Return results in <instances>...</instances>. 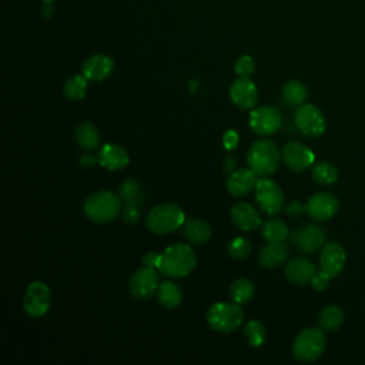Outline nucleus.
Wrapping results in <instances>:
<instances>
[{
  "label": "nucleus",
  "mask_w": 365,
  "mask_h": 365,
  "mask_svg": "<svg viewBox=\"0 0 365 365\" xmlns=\"http://www.w3.org/2000/svg\"><path fill=\"white\" fill-rule=\"evenodd\" d=\"M197 265V255L187 244H173L160 254L157 269L171 278L187 277Z\"/></svg>",
  "instance_id": "nucleus-1"
},
{
  "label": "nucleus",
  "mask_w": 365,
  "mask_h": 365,
  "mask_svg": "<svg viewBox=\"0 0 365 365\" xmlns=\"http://www.w3.org/2000/svg\"><path fill=\"white\" fill-rule=\"evenodd\" d=\"M123 201L118 194H113L111 191L101 190L90 194L83 204L84 215L98 224H106L115 220L121 211Z\"/></svg>",
  "instance_id": "nucleus-2"
},
{
  "label": "nucleus",
  "mask_w": 365,
  "mask_h": 365,
  "mask_svg": "<svg viewBox=\"0 0 365 365\" xmlns=\"http://www.w3.org/2000/svg\"><path fill=\"white\" fill-rule=\"evenodd\" d=\"M281 151L277 144L268 138L254 141L247 153V164L259 177H268L278 168Z\"/></svg>",
  "instance_id": "nucleus-3"
},
{
  "label": "nucleus",
  "mask_w": 365,
  "mask_h": 365,
  "mask_svg": "<svg viewBox=\"0 0 365 365\" xmlns=\"http://www.w3.org/2000/svg\"><path fill=\"white\" fill-rule=\"evenodd\" d=\"M185 221L184 211L175 202H164L154 205L145 218L147 228L154 234H168L180 227Z\"/></svg>",
  "instance_id": "nucleus-4"
},
{
  "label": "nucleus",
  "mask_w": 365,
  "mask_h": 365,
  "mask_svg": "<svg viewBox=\"0 0 365 365\" xmlns=\"http://www.w3.org/2000/svg\"><path fill=\"white\" fill-rule=\"evenodd\" d=\"M244 312L237 302H215L207 311L208 325L218 332L230 334L240 328Z\"/></svg>",
  "instance_id": "nucleus-5"
},
{
  "label": "nucleus",
  "mask_w": 365,
  "mask_h": 365,
  "mask_svg": "<svg viewBox=\"0 0 365 365\" xmlns=\"http://www.w3.org/2000/svg\"><path fill=\"white\" fill-rule=\"evenodd\" d=\"M325 345L327 339L321 328H305L295 336L292 354L298 361L312 362L322 355Z\"/></svg>",
  "instance_id": "nucleus-6"
},
{
  "label": "nucleus",
  "mask_w": 365,
  "mask_h": 365,
  "mask_svg": "<svg viewBox=\"0 0 365 365\" xmlns=\"http://www.w3.org/2000/svg\"><path fill=\"white\" fill-rule=\"evenodd\" d=\"M50 302L51 291L44 282L33 281L27 285L23 298V308L27 312V315L33 318L43 317L48 311Z\"/></svg>",
  "instance_id": "nucleus-7"
},
{
  "label": "nucleus",
  "mask_w": 365,
  "mask_h": 365,
  "mask_svg": "<svg viewBox=\"0 0 365 365\" xmlns=\"http://www.w3.org/2000/svg\"><path fill=\"white\" fill-rule=\"evenodd\" d=\"M297 128L307 137H318L325 130V118L322 111L309 103L297 107L294 114Z\"/></svg>",
  "instance_id": "nucleus-8"
},
{
  "label": "nucleus",
  "mask_w": 365,
  "mask_h": 365,
  "mask_svg": "<svg viewBox=\"0 0 365 365\" xmlns=\"http://www.w3.org/2000/svg\"><path fill=\"white\" fill-rule=\"evenodd\" d=\"M250 128L258 135H271L282 125V114L271 106H261L251 111L248 118Z\"/></svg>",
  "instance_id": "nucleus-9"
},
{
  "label": "nucleus",
  "mask_w": 365,
  "mask_h": 365,
  "mask_svg": "<svg viewBox=\"0 0 365 365\" xmlns=\"http://www.w3.org/2000/svg\"><path fill=\"white\" fill-rule=\"evenodd\" d=\"M255 200L269 215H275L284 208V192L281 187L265 177L258 180L255 185Z\"/></svg>",
  "instance_id": "nucleus-10"
},
{
  "label": "nucleus",
  "mask_w": 365,
  "mask_h": 365,
  "mask_svg": "<svg viewBox=\"0 0 365 365\" xmlns=\"http://www.w3.org/2000/svg\"><path fill=\"white\" fill-rule=\"evenodd\" d=\"M158 274L155 268L141 267L130 278L128 289L133 298L147 299L153 297L158 289Z\"/></svg>",
  "instance_id": "nucleus-11"
},
{
  "label": "nucleus",
  "mask_w": 365,
  "mask_h": 365,
  "mask_svg": "<svg viewBox=\"0 0 365 365\" xmlns=\"http://www.w3.org/2000/svg\"><path fill=\"white\" fill-rule=\"evenodd\" d=\"M281 158L291 171L302 173L314 164L315 154L299 141H288L281 150Z\"/></svg>",
  "instance_id": "nucleus-12"
},
{
  "label": "nucleus",
  "mask_w": 365,
  "mask_h": 365,
  "mask_svg": "<svg viewBox=\"0 0 365 365\" xmlns=\"http://www.w3.org/2000/svg\"><path fill=\"white\" fill-rule=\"evenodd\" d=\"M319 271L331 279L338 277L345 267L346 252L339 242H327L319 252Z\"/></svg>",
  "instance_id": "nucleus-13"
},
{
  "label": "nucleus",
  "mask_w": 365,
  "mask_h": 365,
  "mask_svg": "<svg viewBox=\"0 0 365 365\" xmlns=\"http://www.w3.org/2000/svg\"><path fill=\"white\" fill-rule=\"evenodd\" d=\"M289 237L292 244L302 252H314L325 244V232L315 224H304L295 228Z\"/></svg>",
  "instance_id": "nucleus-14"
},
{
  "label": "nucleus",
  "mask_w": 365,
  "mask_h": 365,
  "mask_svg": "<svg viewBox=\"0 0 365 365\" xmlns=\"http://www.w3.org/2000/svg\"><path fill=\"white\" fill-rule=\"evenodd\" d=\"M305 207H307V214L314 221H327L336 214L339 208V201L331 192H318V194H314L307 201Z\"/></svg>",
  "instance_id": "nucleus-15"
},
{
  "label": "nucleus",
  "mask_w": 365,
  "mask_h": 365,
  "mask_svg": "<svg viewBox=\"0 0 365 365\" xmlns=\"http://www.w3.org/2000/svg\"><path fill=\"white\" fill-rule=\"evenodd\" d=\"M230 98L237 107L250 110L258 101V88L250 77H238L230 87Z\"/></svg>",
  "instance_id": "nucleus-16"
},
{
  "label": "nucleus",
  "mask_w": 365,
  "mask_h": 365,
  "mask_svg": "<svg viewBox=\"0 0 365 365\" xmlns=\"http://www.w3.org/2000/svg\"><path fill=\"white\" fill-rule=\"evenodd\" d=\"M231 221L242 231H255L261 227L259 212L248 202H237L231 208Z\"/></svg>",
  "instance_id": "nucleus-17"
},
{
  "label": "nucleus",
  "mask_w": 365,
  "mask_h": 365,
  "mask_svg": "<svg viewBox=\"0 0 365 365\" xmlns=\"http://www.w3.org/2000/svg\"><path fill=\"white\" fill-rule=\"evenodd\" d=\"M258 182V174L251 168H240L230 174L227 181L228 191L235 197H242L255 190Z\"/></svg>",
  "instance_id": "nucleus-18"
},
{
  "label": "nucleus",
  "mask_w": 365,
  "mask_h": 365,
  "mask_svg": "<svg viewBox=\"0 0 365 365\" xmlns=\"http://www.w3.org/2000/svg\"><path fill=\"white\" fill-rule=\"evenodd\" d=\"M114 68V61L107 54H94L84 60L81 66V73L93 81L106 80Z\"/></svg>",
  "instance_id": "nucleus-19"
},
{
  "label": "nucleus",
  "mask_w": 365,
  "mask_h": 365,
  "mask_svg": "<svg viewBox=\"0 0 365 365\" xmlns=\"http://www.w3.org/2000/svg\"><path fill=\"white\" fill-rule=\"evenodd\" d=\"M284 272L289 282L295 285H307L311 284L312 278L315 277L317 268L307 258H294L287 262Z\"/></svg>",
  "instance_id": "nucleus-20"
},
{
  "label": "nucleus",
  "mask_w": 365,
  "mask_h": 365,
  "mask_svg": "<svg viewBox=\"0 0 365 365\" xmlns=\"http://www.w3.org/2000/svg\"><path fill=\"white\" fill-rule=\"evenodd\" d=\"M97 160H98V163H100L104 168H107V170H110V171H120V170H123V168L128 164V161H130L127 151H125L121 145L114 144V143H107V144H104V145L100 148V151H98Z\"/></svg>",
  "instance_id": "nucleus-21"
},
{
  "label": "nucleus",
  "mask_w": 365,
  "mask_h": 365,
  "mask_svg": "<svg viewBox=\"0 0 365 365\" xmlns=\"http://www.w3.org/2000/svg\"><path fill=\"white\" fill-rule=\"evenodd\" d=\"M288 245L284 241H268L258 252V262L261 267L274 268L288 258Z\"/></svg>",
  "instance_id": "nucleus-22"
},
{
  "label": "nucleus",
  "mask_w": 365,
  "mask_h": 365,
  "mask_svg": "<svg viewBox=\"0 0 365 365\" xmlns=\"http://www.w3.org/2000/svg\"><path fill=\"white\" fill-rule=\"evenodd\" d=\"M182 234L190 242L204 244L211 238L212 230L207 221L200 218H190L182 224Z\"/></svg>",
  "instance_id": "nucleus-23"
},
{
  "label": "nucleus",
  "mask_w": 365,
  "mask_h": 365,
  "mask_svg": "<svg viewBox=\"0 0 365 365\" xmlns=\"http://www.w3.org/2000/svg\"><path fill=\"white\" fill-rule=\"evenodd\" d=\"M157 299L161 307L167 309L177 308L182 301V291L181 288L171 281H165L158 285L157 289Z\"/></svg>",
  "instance_id": "nucleus-24"
},
{
  "label": "nucleus",
  "mask_w": 365,
  "mask_h": 365,
  "mask_svg": "<svg viewBox=\"0 0 365 365\" xmlns=\"http://www.w3.org/2000/svg\"><path fill=\"white\" fill-rule=\"evenodd\" d=\"M118 197L125 205H141L144 201V190L134 178L124 180L118 187Z\"/></svg>",
  "instance_id": "nucleus-25"
},
{
  "label": "nucleus",
  "mask_w": 365,
  "mask_h": 365,
  "mask_svg": "<svg viewBox=\"0 0 365 365\" xmlns=\"http://www.w3.org/2000/svg\"><path fill=\"white\" fill-rule=\"evenodd\" d=\"M74 137L77 144L84 150H94L100 145V131L88 121H83L77 125Z\"/></svg>",
  "instance_id": "nucleus-26"
},
{
  "label": "nucleus",
  "mask_w": 365,
  "mask_h": 365,
  "mask_svg": "<svg viewBox=\"0 0 365 365\" xmlns=\"http://www.w3.org/2000/svg\"><path fill=\"white\" fill-rule=\"evenodd\" d=\"M344 322V311L338 305L324 308L318 315V325L324 332L336 331Z\"/></svg>",
  "instance_id": "nucleus-27"
},
{
  "label": "nucleus",
  "mask_w": 365,
  "mask_h": 365,
  "mask_svg": "<svg viewBox=\"0 0 365 365\" xmlns=\"http://www.w3.org/2000/svg\"><path fill=\"white\" fill-rule=\"evenodd\" d=\"M282 96L289 106L298 107L307 101L308 91L299 80H289L282 87Z\"/></svg>",
  "instance_id": "nucleus-28"
},
{
  "label": "nucleus",
  "mask_w": 365,
  "mask_h": 365,
  "mask_svg": "<svg viewBox=\"0 0 365 365\" xmlns=\"http://www.w3.org/2000/svg\"><path fill=\"white\" fill-rule=\"evenodd\" d=\"M254 294H255L254 284L247 278H238L230 287L231 299L240 305L248 304L254 298Z\"/></svg>",
  "instance_id": "nucleus-29"
},
{
  "label": "nucleus",
  "mask_w": 365,
  "mask_h": 365,
  "mask_svg": "<svg viewBox=\"0 0 365 365\" xmlns=\"http://www.w3.org/2000/svg\"><path fill=\"white\" fill-rule=\"evenodd\" d=\"M87 86L88 78L83 73L74 74L66 80L63 93L68 100H81L87 93Z\"/></svg>",
  "instance_id": "nucleus-30"
},
{
  "label": "nucleus",
  "mask_w": 365,
  "mask_h": 365,
  "mask_svg": "<svg viewBox=\"0 0 365 365\" xmlns=\"http://www.w3.org/2000/svg\"><path fill=\"white\" fill-rule=\"evenodd\" d=\"M262 235L268 241H284L289 235V230L285 221L272 217L262 224Z\"/></svg>",
  "instance_id": "nucleus-31"
},
{
  "label": "nucleus",
  "mask_w": 365,
  "mask_h": 365,
  "mask_svg": "<svg viewBox=\"0 0 365 365\" xmlns=\"http://www.w3.org/2000/svg\"><path fill=\"white\" fill-rule=\"evenodd\" d=\"M312 180L321 185H331L338 180V170L331 163H317L312 167Z\"/></svg>",
  "instance_id": "nucleus-32"
},
{
  "label": "nucleus",
  "mask_w": 365,
  "mask_h": 365,
  "mask_svg": "<svg viewBox=\"0 0 365 365\" xmlns=\"http://www.w3.org/2000/svg\"><path fill=\"white\" fill-rule=\"evenodd\" d=\"M244 334L247 342L251 346H261L267 339V332L264 325L257 319H250L244 327Z\"/></svg>",
  "instance_id": "nucleus-33"
},
{
  "label": "nucleus",
  "mask_w": 365,
  "mask_h": 365,
  "mask_svg": "<svg viewBox=\"0 0 365 365\" xmlns=\"http://www.w3.org/2000/svg\"><path fill=\"white\" fill-rule=\"evenodd\" d=\"M250 252H251V242L247 238L235 237L228 244V254L235 259H244L250 255Z\"/></svg>",
  "instance_id": "nucleus-34"
},
{
  "label": "nucleus",
  "mask_w": 365,
  "mask_h": 365,
  "mask_svg": "<svg viewBox=\"0 0 365 365\" xmlns=\"http://www.w3.org/2000/svg\"><path fill=\"white\" fill-rule=\"evenodd\" d=\"M234 70L235 73L238 74V77H250L254 70H255V63H254V58L248 54L245 56H241L237 61H235V66H234Z\"/></svg>",
  "instance_id": "nucleus-35"
},
{
  "label": "nucleus",
  "mask_w": 365,
  "mask_h": 365,
  "mask_svg": "<svg viewBox=\"0 0 365 365\" xmlns=\"http://www.w3.org/2000/svg\"><path fill=\"white\" fill-rule=\"evenodd\" d=\"M140 218V210L137 205H125L123 211V220L128 225H134Z\"/></svg>",
  "instance_id": "nucleus-36"
},
{
  "label": "nucleus",
  "mask_w": 365,
  "mask_h": 365,
  "mask_svg": "<svg viewBox=\"0 0 365 365\" xmlns=\"http://www.w3.org/2000/svg\"><path fill=\"white\" fill-rule=\"evenodd\" d=\"M240 143V135L235 130H227L222 135V145L225 150H234Z\"/></svg>",
  "instance_id": "nucleus-37"
},
{
  "label": "nucleus",
  "mask_w": 365,
  "mask_h": 365,
  "mask_svg": "<svg viewBox=\"0 0 365 365\" xmlns=\"http://www.w3.org/2000/svg\"><path fill=\"white\" fill-rule=\"evenodd\" d=\"M329 281H331V278H329L328 275H325L324 272L318 271V272L315 274V277L312 278L311 285H312V288H314L315 291H322V289H325V288L328 287Z\"/></svg>",
  "instance_id": "nucleus-38"
},
{
  "label": "nucleus",
  "mask_w": 365,
  "mask_h": 365,
  "mask_svg": "<svg viewBox=\"0 0 365 365\" xmlns=\"http://www.w3.org/2000/svg\"><path fill=\"white\" fill-rule=\"evenodd\" d=\"M285 211H287V214H288L289 217L297 218V217H299L302 212H307V207H305V204H302L301 201H291V202L287 205Z\"/></svg>",
  "instance_id": "nucleus-39"
},
{
  "label": "nucleus",
  "mask_w": 365,
  "mask_h": 365,
  "mask_svg": "<svg viewBox=\"0 0 365 365\" xmlns=\"http://www.w3.org/2000/svg\"><path fill=\"white\" fill-rule=\"evenodd\" d=\"M158 261H160V254H157V252H147L143 257V264L145 267H150V268H155L157 269Z\"/></svg>",
  "instance_id": "nucleus-40"
},
{
  "label": "nucleus",
  "mask_w": 365,
  "mask_h": 365,
  "mask_svg": "<svg viewBox=\"0 0 365 365\" xmlns=\"http://www.w3.org/2000/svg\"><path fill=\"white\" fill-rule=\"evenodd\" d=\"M78 163L81 167L84 168H90L96 164V158L91 155V154H83L80 158H78Z\"/></svg>",
  "instance_id": "nucleus-41"
},
{
  "label": "nucleus",
  "mask_w": 365,
  "mask_h": 365,
  "mask_svg": "<svg viewBox=\"0 0 365 365\" xmlns=\"http://www.w3.org/2000/svg\"><path fill=\"white\" fill-rule=\"evenodd\" d=\"M53 14H54L53 3H51V1L43 3V6H41V16H43L44 19H50V17H53Z\"/></svg>",
  "instance_id": "nucleus-42"
},
{
  "label": "nucleus",
  "mask_w": 365,
  "mask_h": 365,
  "mask_svg": "<svg viewBox=\"0 0 365 365\" xmlns=\"http://www.w3.org/2000/svg\"><path fill=\"white\" fill-rule=\"evenodd\" d=\"M235 165H237L235 158H234V157H228V158H225V161H224V171H225L227 174H231L232 171H235Z\"/></svg>",
  "instance_id": "nucleus-43"
},
{
  "label": "nucleus",
  "mask_w": 365,
  "mask_h": 365,
  "mask_svg": "<svg viewBox=\"0 0 365 365\" xmlns=\"http://www.w3.org/2000/svg\"><path fill=\"white\" fill-rule=\"evenodd\" d=\"M41 1H43V3H46V1H51V3H53L54 0H41Z\"/></svg>",
  "instance_id": "nucleus-44"
}]
</instances>
